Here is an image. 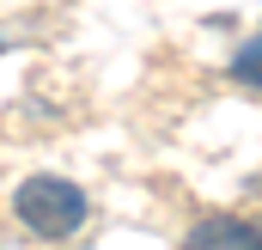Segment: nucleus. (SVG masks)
Here are the masks:
<instances>
[{"mask_svg":"<svg viewBox=\"0 0 262 250\" xmlns=\"http://www.w3.org/2000/svg\"><path fill=\"white\" fill-rule=\"evenodd\" d=\"M12 214H18L25 232L61 244V238H73L92 220V201H85V189L67 183V177H25V183L12 189Z\"/></svg>","mask_w":262,"mask_h":250,"instance_id":"nucleus-1","label":"nucleus"},{"mask_svg":"<svg viewBox=\"0 0 262 250\" xmlns=\"http://www.w3.org/2000/svg\"><path fill=\"white\" fill-rule=\"evenodd\" d=\"M226 67H232V79H238V86H250V92H262V31L250 37V43H238Z\"/></svg>","mask_w":262,"mask_h":250,"instance_id":"nucleus-3","label":"nucleus"},{"mask_svg":"<svg viewBox=\"0 0 262 250\" xmlns=\"http://www.w3.org/2000/svg\"><path fill=\"white\" fill-rule=\"evenodd\" d=\"M183 250H262V226L238 214H207L183 232Z\"/></svg>","mask_w":262,"mask_h":250,"instance_id":"nucleus-2","label":"nucleus"}]
</instances>
